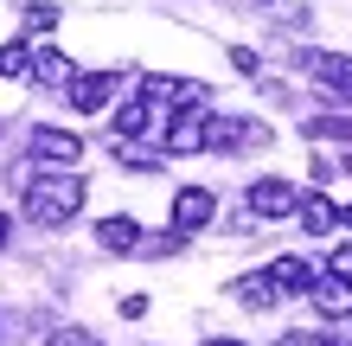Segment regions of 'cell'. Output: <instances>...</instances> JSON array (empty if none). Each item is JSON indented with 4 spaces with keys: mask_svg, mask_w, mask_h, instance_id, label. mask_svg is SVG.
<instances>
[{
    "mask_svg": "<svg viewBox=\"0 0 352 346\" xmlns=\"http://www.w3.org/2000/svg\"><path fill=\"white\" fill-rule=\"evenodd\" d=\"M58 19H65V13H58L52 0H32V7H26V26H32V32H52Z\"/></svg>",
    "mask_w": 352,
    "mask_h": 346,
    "instance_id": "5bb4252c",
    "label": "cell"
},
{
    "mask_svg": "<svg viewBox=\"0 0 352 346\" xmlns=\"http://www.w3.org/2000/svg\"><path fill=\"white\" fill-rule=\"evenodd\" d=\"M96 244H102V250H141V225H135L129 212H116V218L96 225Z\"/></svg>",
    "mask_w": 352,
    "mask_h": 346,
    "instance_id": "8fae6325",
    "label": "cell"
},
{
    "mask_svg": "<svg viewBox=\"0 0 352 346\" xmlns=\"http://www.w3.org/2000/svg\"><path fill=\"white\" fill-rule=\"evenodd\" d=\"M7 244H13V218L0 212V250H7Z\"/></svg>",
    "mask_w": 352,
    "mask_h": 346,
    "instance_id": "d6986e66",
    "label": "cell"
},
{
    "mask_svg": "<svg viewBox=\"0 0 352 346\" xmlns=\"http://www.w3.org/2000/svg\"><path fill=\"white\" fill-rule=\"evenodd\" d=\"M45 346H90V340H84V334H77V327H65V334H52Z\"/></svg>",
    "mask_w": 352,
    "mask_h": 346,
    "instance_id": "ac0fdd59",
    "label": "cell"
},
{
    "mask_svg": "<svg viewBox=\"0 0 352 346\" xmlns=\"http://www.w3.org/2000/svg\"><path fill=\"white\" fill-rule=\"evenodd\" d=\"M295 218H301L307 237H327V231L340 225V206H333L327 193H307V199H295Z\"/></svg>",
    "mask_w": 352,
    "mask_h": 346,
    "instance_id": "30bf717a",
    "label": "cell"
},
{
    "mask_svg": "<svg viewBox=\"0 0 352 346\" xmlns=\"http://www.w3.org/2000/svg\"><path fill=\"white\" fill-rule=\"evenodd\" d=\"M301 71L314 77L320 90L352 96V58H346V52H301Z\"/></svg>",
    "mask_w": 352,
    "mask_h": 346,
    "instance_id": "7a4b0ae2",
    "label": "cell"
},
{
    "mask_svg": "<svg viewBox=\"0 0 352 346\" xmlns=\"http://www.w3.org/2000/svg\"><path fill=\"white\" fill-rule=\"evenodd\" d=\"M295 186H288V180H256V186H250V212L256 218H288V212H295Z\"/></svg>",
    "mask_w": 352,
    "mask_h": 346,
    "instance_id": "52a82bcc",
    "label": "cell"
},
{
    "mask_svg": "<svg viewBox=\"0 0 352 346\" xmlns=\"http://www.w3.org/2000/svg\"><path fill=\"white\" fill-rule=\"evenodd\" d=\"M307 295H314V308L327 321H346L352 314V282L346 276H314V289H307Z\"/></svg>",
    "mask_w": 352,
    "mask_h": 346,
    "instance_id": "9c48e42d",
    "label": "cell"
},
{
    "mask_svg": "<svg viewBox=\"0 0 352 346\" xmlns=\"http://www.w3.org/2000/svg\"><path fill=\"white\" fill-rule=\"evenodd\" d=\"M327 276H346V282H352V244H346V250H333V270H327Z\"/></svg>",
    "mask_w": 352,
    "mask_h": 346,
    "instance_id": "e0dca14e",
    "label": "cell"
},
{
    "mask_svg": "<svg viewBox=\"0 0 352 346\" xmlns=\"http://www.w3.org/2000/svg\"><path fill=\"white\" fill-rule=\"evenodd\" d=\"M346 346H352V340H346Z\"/></svg>",
    "mask_w": 352,
    "mask_h": 346,
    "instance_id": "7402d4cb",
    "label": "cell"
},
{
    "mask_svg": "<svg viewBox=\"0 0 352 346\" xmlns=\"http://www.w3.org/2000/svg\"><path fill=\"white\" fill-rule=\"evenodd\" d=\"M340 225H346V231H352V206H346V212H340Z\"/></svg>",
    "mask_w": 352,
    "mask_h": 346,
    "instance_id": "ffe728a7",
    "label": "cell"
},
{
    "mask_svg": "<svg viewBox=\"0 0 352 346\" xmlns=\"http://www.w3.org/2000/svg\"><path fill=\"white\" fill-rule=\"evenodd\" d=\"M32 154H38V160H58V167H77L84 141H77L71 129H32Z\"/></svg>",
    "mask_w": 352,
    "mask_h": 346,
    "instance_id": "ba28073f",
    "label": "cell"
},
{
    "mask_svg": "<svg viewBox=\"0 0 352 346\" xmlns=\"http://www.w3.org/2000/svg\"><path fill=\"white\" fill-rule=\"evenodd\" d=\"M0 77H26V45H0Z\"/></svg>",
    "mask_w": 352,
    "mask_h": 346,
    "instance_id": "9a60e30c",
    "label": "cell"
},
{
    "mask_svg": "<svg viewBox=\"0 0 352 346\" xmlns=\"http://www.w3.org/2000/svg\"><path fill=\"white\" fill-rule=\"evenodd\" d=\"M116 84H122V71H90V77H71V109H77V116H96V109L116 96Z\"/></svg>",
    "mask_w": 352,
    "mask_h": 346,
    "instance_id": "3957f363",
    "label": "cell"
},
{
    "mask_svg": "<svg viewBox=\"0 0 352 346\" xmlns=\"http://www.w3.org/2000/svg\"><path fill=\"white\" fill-rule=\"evenodd\" d=\"M160 148H167V154H199V148H205V116H199V109L167 116V135H160Z\"/></svg>",
    "mask_w": 352,
    "mask_h": 346,
    "instance_id": "8992f818",
    "label": "cell"
},
{
    "mask_svg": "<svg viewBox=\"0 0 352 346\" xmlns=\"http://www.w3.org/2000/svg\"><path fill=\"white\" fill-rule=\"evenodd\" d=\"M26 186V218L32 225H71L77 212H84V199H90V186H84V173H32V180H19Z\"/></svg>",
    "mask_w": 352,
    "mask_h": 346,
    "instance_id": "6da1fadb",
    "label": "cell"
},
{
    "mask_svg": "<svg viewBox=\"0 0 352 346\" xmlns=\"http://www.w3.org/2000/svg\"><path fill=\"white\" fill-rule=\"evenodd\" d=\"M237 301H243V308H269V301H276L269 276H263V270H256V276H243V282H237Z\"/></svg>",
    "mask_w": 352,
    "mask_h": 346,
    "instance_id": "4fadbf2b",
    "label": "cell"
},
{
    "mask_svg": "<svg viewBox=\"0 0 352 346\" xmlns=\"http://www.w3.org/2000/svg\"><path fill=\"white\" fill-rule=\"evenodd\" d=\"M269 289H276V295H307V289H314V263H301V257H276V263H269Z\"/></svg>",
    "mask_w": 352,
    "mask_h": 346,
    "instance_id": "5b68a950",
    "label": "cell"
},
{
    "mask_svg": "<svg viewBox=\"0 0 352 346\" xmlns=\"http://www.w3.org/2000/svg\"><path fill=\"white\" fill-rule=\"evenodd\" d=\"M212 212H218V199L205 193V186H179L173 193V231H205Z\"/></svg>",
    "mask_w": 352,
    "mask_h": 346,
    "instance_id": "277c9868",
    "label": "cell"
},
{
    "mask_svg": "<svg viewBox=\"0 0 352 346\" xmlns=\"http://www.w3.org/2000/svg\"><path fill=\"white\" fill-rule=\"evenodd\" d=\"M231 65H237L243 77H256V52H250V45H231Z\"/></svg>",
    "mask_w": 352,
    "mask_h": 346,
    "instance_id": "2e32d148",
    "label": "cell"
},
{
    "mask_svg": "<svg viewBox=\"0 0 352 346\" xmlns=\"http://www.w3.org/2000/svg\"><path fill=\"white\" fill-rule=\"evenodd\" d=\"M32 77H38V84H52V90H65L71 84V58L65 52H38L32 58Z\"/></svg>",
    "mask_w": 352,
    "mask_h": 346,
    "instance_id": "7c38bea8",
    "label": "cell"
},
{
    "mask_svg": "<svg viewBox=\"0 0 352 346\" xmlns=\"http://www.w3.org/2000/svg\"><path fill=\"white\" fill-rule=\"evenodd\" d=\"M205 346H243V340H205Z\"/></svg>",
    "mask_w": 352,
    "mask_h": 346,
    "instance_id": "44dd1931",
    "label": "cell"
}]
</instances>
